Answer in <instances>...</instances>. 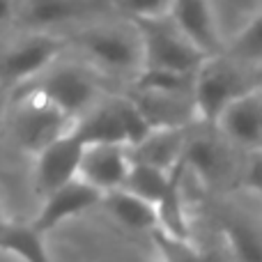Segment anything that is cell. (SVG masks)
Masks as SVG:
<instances>
[{
    "instance_id": "6da1fadb",
    "label": "cell",
    "mask_w": 262,
    "mask_h": 262,
    "mask_svg": "<svg viewBox=\"0 0 262 262\" xmlns=\"http://www.w3.org/2000/svg\"><path fill=\"white\" fill-rule=\"evenodd\" d=\"M69 46L81 53L90 67H95L106 81L129 83L143 67V46L134 21H90L83 23L74 35L67 37Z\"/></svg>"
},
{
    "instance_id": "7a4b0ae2",
    "label": "cell",
    "mask_w": 262,
    "mask_h": 262,
    "mask_svg": "<svg viewBox=\"0 0 262 262\" xmlns=\"http://www.w3.org/2000/svg\"><path fill=\"white\" fill-rule=\"evenodd\" d=\"M106 83L108 81L95 67H90L83 58L74 60L60 55L39 76H35L32 81L23 83L18 88H28V90L41 95L55 108L62 111L69 120L76 122L101 97L111 92V88Z\"/></svg>"
},
{
    "instance_id": "3957f363",
    "label": "cell",
    "mask_w": 262,
    "mask_h": 262,
    "mask_svg": "<svg viewBox=\"0 0 262 262\" xmlns=\"http://www.w3.org/2000/svg\"><path fill=\"white\" fill-rule=\"evenodd\" d=\"M251 88H255L251 67L232 60L223 51L207 55L193 72V85H191L195 120L212 124L232 99L249 92Z\"/></svg>"
},
{
    "instance_id": "277c9868",
    "label": "cell",
    "mask_w": 262,
    "mask_h": 262,
    "mask_svg": "<svg viewBox=\"0 0 262 262\" xmlns=\"http://www.w3.org/2000/svg\"><path fill=\"white\" fill-rule=\"evenodd\" d=\"M242 157L212 124L195 122L186 136L182 170L191 172L205 191H219L237 184Z\"/></svg>"
},
{
    "instance_id": "5b68a950",
    "label": "cell",
    "mask_w": 262,
    "mask_h": 262,
    "mask_svg": "<svg viewBox=\"0 0 262 262\" xmlns=\"http://www.w3.org/2000/svg\"><path fill=\"white\" fill-rule=\"evenodd\" d=\"M143 46V67L193 74L207 55L195 49L170 21L168 14L131 18ZM140 67V69H143Z\"/></svg>"
},
{
    "instance_id": "8992f818",
    "label": "cell",
    "mask_w": 262,
    "mask_h": 262,
    "mask_svg": "<svg viewBox=\"0 0 262 262\" xmlns=\"http://www.w3.org/2000/svg\"><path fill=\"white\" fill-rule=\"evenodd\" d=\"M9 97L14 101L12 136L18 147L30 157H35L44 145L72 129L74 120H69L62 111L55 108L37 92L28 88H14L9 90Z\"/></svg>"
},
{
    "instance_id": "52a82bcc",
    "label": "cell",
    "mask_w": 262,
    "mask_h": 262,
    "mask_svg": "<svg viewBox=\"0 0 262 262\" xmlns=\"http://www.w3.org/2000/svg\"><path fill=\"white\" fill-rule=\"evenodd\" d=\"M69 49L67 37L49 30H30L23 39L12 44L0 55V83L7 90L23 85L39 76Z\"/></svg>"
},
{
    "instance_id": "ba28073f",
    "label": "cell",
    "mask_w": 262,
    "mask_h": 262,
    "mask_svg": "<svg viewBox=\"0 0 262 262\" xmlns=\"http://www.w3.org/2000/svg\"><path fill=\"white\" fill-rule=\"evenodd\" d=\"M113 0H26L16 7V16L28 30H49L90 23L113 12Z\"/></svg>"
},
{
    "instance_id": "9c48e42d",
    "label": "cell",
    "mask_w": 262,
    "mask_h": 262,
    "mask_svg": "<svg viewBox=\"0 0 262 262\" xmlns=\"http://www.w3.org/2000/svg\"><path fill=\"white\" fill-rule=\"evenodd\" d=\"M212 127L239 154L262 149V92L251 88L219 113Z\"/></svg>"
},
{
    "instance_id": "30bf717a",
    "label": "cell",
    "mask_w": 262,
    "mask_h": 262,
    "mask_svg": "<svg viewBox=\"0 0 262 262\" xmlns=\"http://www.w3.org/2000/svg\"><path fill=\"white\" fill-rule=\"evenodd\" d=\"M83 140L72 129L64 131L55 140L35 154V189L39 195L67 184L76 177L83 154Z\"/></svg>"
},
{
    "instance_id": "8fae6325",
    "label": "cell",
    "mask_w": 262,
    "mask_h": 262,
    "mask_svg": "<svg viewBox=\"0 0 262 262\" xmlns=\"http://www.w3.org/2000/svg\"><path fill=\"white\" fill-rule=\"evenodd\" d=\"M101 193L97 189H92L90 184H85L83 180L74 177L72 182L58 186V189L49 191L46 195H41V207L37 212V216L32 219V226L39 232L49 235L51 230L60 226V223L69 221V219L81 216L83 212L99 207Z\"/></svg>"
},
{
    "instance_id": "7c38bea8",
    "label": "cell",
    "mask_w": 262,
    "mask_h": 262,
    "mask_svg": "<svg viewBox=\"0 0 262 262\" xmlns=\"http://www.w3.org/2000/svg\"><path fill=\"white\" fill-rule=\"evenodd\" d=\"M129 149L120 143H88L83 147L76 177L99 193L124 186L129 172Z\"/></svg>"
},
{
    "instance_id": "4fadbf2b",
    "label": "cell",
    "mask_w": 262,
    "mask_h": 262,
    "mask_svg": "<svg viewBox=\"0 0 262 262\" xmlns=\"http://www.w3.org/2000/svg\"><path fill=\"white\" fill-rule=\"evenodd\" d=\"M168 16L180 28V32L205 55L223 51V37L214 14L212 0H170Z\"/></svg>"
},
{
    "instance_id": "5bb4252c",
    "label": "cell",
    "mask_w": 262,
    "mask_h": 262,
    "mask_svg": "<svg viewBox=\"0 0 262 262\" xmlns=\"http://www.w3.org/2000/svg\"><path fill=\"white\" fill-rule=\"evenodd\" d=\"M124 92L136 101L152 127H191L198 122L191 95L143 90V88H124Z\"/></svg>"
},
{
    "instance_id": "9a60e30c",
    "label": "cell",
    "mask_w": 262,
    "mask_h": 262,
    "mask_svg": "<svg viewBox=\"0 0 262 262\" xmlns=\"http://www.w3.org/2000/svg\"><path fill=\"white\" fill-rule=\"evenodd\" d=\"M186 136L189 127H152L138 143L127 147L129 159L161 170H175L182 163Z\"/></svg>"
},
{
    "instance_id": "2e32d148",
    "label": "cell",
    "mask_w": 262,
    "mask_h": 262,
    "mask_svg": "<svg viewBox=\"0 0 262 262\" xmlns=\"http://www.w3.org/2000/svg\"><path fill=\"white\" fill-rule=\"evenodd\" d=\"M99 207L104 209L111 221L118 223V226L124 228L127 232H145V235H147L152 228H157L154 205L138 198V195L131 193L124 186L101 193Z\"/></svg>"
},
{
    "instance_id": "e0dca14e",
    "label": "cell",
    "mask_w": 262,
    "mask_h": 262,
    "mask_svg": "<svg viewBox=\"0 0 262 262\" xmlns=\"http://www.w3.org/2000/svg\"><path fill=\"white\" fill-rule=\"evenodd\" d=\"M0 251L21 262H53L46 249V235L32 223L0 221Z\"/></svg>"
},
{
    "instance_id": "ac0fdd59",
    "label": "cell",
    "mask_w": 262,
    "mask_h": 262,
    "mask_svg": "<svg viewBox=\"0 0 262 262\" xmlns=\"http://www.w3.org/2000/svg\"><path fill=\"white\" fill-rule=\"evenodd\" d=\"M177 168L175 170H161V168L147 166V163L131 161L127 180H124V189H129L131 193H136L138 198L147 200V203L157 205L159 200H161V195L168 191V186H170Z\"/></svg>"
},
{
    "instance_id": "d6986e66",
    "label": "cell",
    "mask_w": 262,
    "mask_h": 262,
    "mask_svg": "<svg viewBox=\"0 0 262 262\" xmlns=\"http://www.w3.org/2000/svg\"><path fill=\"white\" fill-rule=\"evenodd\" d=\"M223 53L251 69L262 64V9H258L235 32V37L230 41L223 44Z\"/></svg>"
},
{
    "instance_id": "ffe728a7",
    "label": "cell",
    "mask_w": 262,
    "mask_h": 262,
    "mask_svg": "<svg viewBox=\"0 0 262 262\" xmlns=\"http://www.w3.org/2000/svg\"><path fill=\"white\" fill-rule=\"evenodd\" d=\"M221 232L237 262H262V235L246 221H223Z\"/></svg>"
},
{
    "instance_id": "44dd1931",
    "label": "cell",
    "mask_w": 262,
    "mask_h": 262,
    "mask_svg": "<svg viewBox=\"0 0 262 262\" xmlns=\"http://www.w3.org/2000/svg\"><path fill=\"white\" fill-rule=\"evenodd\" d=\"M147 235L159 255V262H207L193 237H175L161 228H152Z\"/></svg>"
},
{
    "instance_id": "7402d4cb",
    "label": "cell",
    "mask_w": 262,
    "mask_h": 262,
    "mask_svg": "<svg viewBox=\"0 0 262 262\" xmlns=\"http://www.w3.org/2000/svg\"><path fill=\"white\" fill-rule=\"evenodd\" d=\"M237 189L262 200V149L249 152L242 157L239 175H237Z\"/></svg>"
},
{
    "instance_id": "603a6c76",
    "label": "cell",
    "mask_w": 262,
    "mask_h": 262,
    "mask_svg": "<svg viewBox=\"0 0 262 262\" xmlns=\"http://www.w3.org/2000/svg\"><path fill=\"white\" fill-rule=\"evenodd\" d=\"M168 5L170 0H113V7L127 18L159 16L168 12Z\"/></svg>"
},
{
    "instance_id": "cb8c5ba5",
    "label": "cell",
    "mask_w": 262,
    "mask_h": 262,
    "mask_svg": "<svg viewBox=\"0 0 262 262\" xmlns=\"http://www.w3.org/2000/svg\"><path fill=\"white\" fill-rule=\"evenodd\" d=\"M16 16V0H0V26Z\"/></svg>"
},
{
    "instance_id": "d4e9b609",
    "label": "cell",
    "mask_w": 262,
    "mask_h": 262,
    "mask_svg": "<svg viewBox=\"0 0 262 262\" xmlns=\"http://www.w3.org/2000/svg\"><path fill=\"white\" fill-rule=\"evenodd\" d=\"M253 83H255V88L262 92V64H258V67L253 69Z\"/></svg>"
},
{
    "instance_id": "484cf974",
    "label": "cell",
    "mask_w": 262,
    "mask_h": 262,
    "mask_svg": "<svg viewBox=\"0 0 262 262\" xmlns=\"http://www.w3.org/2000/svg\"><path fill=\"white\" fill-rule=\"evenodd\" d=\"M7 97H9V90L3 85V83H0V113H3V104H5V99H7Z\"/></svg>"
},
{
    "instance_id": "4316f807",
    "label": "cell",
    "mask_w": 262,
    "mask_h": 262,
    "mask_svg": "<svg viewBox=\"0 0 262 262\" xmlns=\"http://www.w3.org/2000/svg\"><path fill=\"white\" fill-rule=\"evenodd\" d=\"M0 221H5V216H3V212H0Z\"/></svg>"
}]
</instances>
